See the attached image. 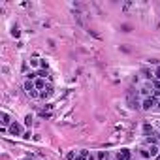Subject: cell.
Masks as SVG:
<instances>
[{"mask_svg": "<svg viewBox=\"0 0 160 160\" xmlns=\"http://www.w3.org/2000/svg\"><path fill=\"white\" fill-rule=\"evenodd\" d=\"M154 106H156V98H154V96H149V98H145V100H143V104H141V107H143L145 111L153 109Z\"/></svg>", "mask_w": 160, "mask_h": 160, "instance_id": "obj_3", "label": "cell"}, {"mask_svg": "<svg viewBox=\"0 0 160 160\" xmlns=\"http://www.w3.org/2000/svg\"><path fill=\"white\" fill-rule=\"evenodd\" d=\"M40 64H41V62H40L38 58H30V66H34V68H38Z\"/></svg>", "mask_w": 160, "mask_h": 160, "instance_id": "obj_10", "label": "cell"}, {"mask_svg": "<svg viewBox=\"0 0 160 160\" xmlns=\"http://www.w3.org/2000/svg\"><path fill=\"white\" fill-rule=\"evenodd\" d=\"M154 79H158V81H160V66L154 70Z\"/></svg>", "mask_w": 160, "mask_h": 160, "instance_id": "obj_12", "label": "cell"}, {"mask_svg": "<svg viewBox=\"0 0 160 160\" xmlns=\"http://www.w3.org/2000/svg\"><path fill=\"white\" fill-rule=\"evenodd\" d=\"M51 94H53V87H51V85H47V87H45L41 93H40V98H49Z\"/></svg>", "mask_w": 160, "mask_h": 160, "instance_id": "obj_7", "label": "cell"}, {"mask_svg": "<svg viewBox=\"0 0 160 160\" xmlns=\"http://www.w3.org/2000/svg\"><path fill=\"white\" fill-rule=\"evenodd\" d=\"M132 158V153L128 151V149H121V151H117V160H130Z\"/></svg>", "mask_w": 160, "mask_h": 160, "instance_id": "obj_4", "label": "cell"}, {"mask_svg": "<svg viewBox=\"0 0 160 160\" xmlns=\"http://www.w3.org/2000/svg\"><path fill=\"white\" fill-rule=\"evenodd\" d=\"M25 90H27V94H28V96H40V93L36 90L34 81H30V79H27V81H25Z\"/></svg>", "mask_w": 160, "mask_h": 160, "instance_id": "obj_1", "label": "cell"}, {"mask_svg": "<svg viewBox=\"0 0 160 160\" xmlns=\"http://www.w3.org/2000/svg\"><path fill=\"white\" fill-rule=\"evenodd\" d=\"M153 87H154V89H158V90H160V81H158V79H153Z\"/></svg>", "mask_w": 160, "mask_h": 160, "instance_id": "obj_13", "label": "cell"}, {"mask_svg": "<svg viewBox=\"0 0 160 160\" xmlns=\"http://www.w3.org/2000/svg\"><path fill=\"white\" fill-rule=\"evenodd\" d=\"M140 154H141L143 158H151V154H149V151H147V149H141V153H140Z\"/></svg>", "mask_w": 160, "mask_h": 160, "instance_id": "obj_11", "label": "cell"}, {"mask_svg": "<svg viewBox=\"0 0 160 160\" xmlns=\"http://www.w3.org/2000/svg\"><path fill=\"white\" fill-rule=\"evenodd\" d=\"M34 85H36V90H40V93H41L45 87H47V85H45V79H43V77H38V79L34 81Z\"/></svg>", "mask_w": 160, "mask_h": 160, "instance_id": "obj_8", "label": "cell"}, {"mask_svg": "<svg viewBox=\"0 0 160 160\" xmlns=\"http://www.w3.org/2000/svg\"><path fill=\"white\" fill-rule=\"evenodd\" d=\"M158 153H160V145H158Z\"/></svg>", "mask_w": 160, "mask_h": 160, "instance_id": "obj_16", "label": "cell"}, {"mask_svg": "<svg viewBox=\"0 0 160 160\" xmlns=\"http://www.w3.org/2000/svg\"><path fill=\"white\" fill-rule=\"evenodd\" d=\"M151 93H154V90H153V85H149V83H145V85L141 87V94H143L145 98H149V96H151Z\"/></svg>", "mask_w": 160, "mask_h": 160, "instance_id": "obj_6", "label": "cell"}, {"mask_svg": "<svg viewBox=\"0 0 160 160\" xmlns=\"http://www.w3.org/2000/svg\"><path fill=\"white\" fill-rule=\"evenodd\" d=\"M158 138H160V134H158Z\"/></svg>", "mask_w": 160, "mask_h": 160, "instance_id": "obj_18", "label": "cell"}, {"mask_svg": "<svg viewBox=\"0 0 160 160\" xmlns=\"http://www.w3.org/2000/svg\"><path fill=\"white\" fill-rule=\"evenodd\" d=\"M0 119H2V121H0V123H2V124H4V128H6V126H10V124L13 123V121H11V117L8 115V113H6V111H2V113H0Z\"/></svg>", "mask_w": 160, "mask_h": 160, "instance_id": "obj_5", "label": "cell"}, {"mask_svg": "<svg viewBox=\"0 0 160 160\" xmlns=\"http://www.w3.org/2000/svg\"><path fill=\"white\" fill-rule=\"evenodd\" d=\"M158 107H160V102H158Z\"/></svg>", "mask_w": 160, "mask_h": 160, "instance_id": "obj_17", "label": "cell"}, {"mask_svg": "<svg viewBox=\"0 0 160 160\" xmlns=\"http://www.w3.org/2000/svg\"><path fill=\"white\" fill-rule=\"evenodd\" d=\"M76 160H85V156H79V158H76Z\"/></svg>", "mask_w": 160, "mask_h": 160, "instance_id": "obj_15", "label": "cell"}, {"mask_svg": "<svg viewBox=\"0 0 160 160\" xmlns=\"http://www.w3.org/2000/svg\"><path fill=\"white\" fill-rule=\"evenodd\" d=\"M143 130H145V134H149V132H153V126H149V124H145V126H143Z\"/></svg>", "mask_w": 160, "mask_h": 160, "instance_id": "obj_14", "label": "cell"}, {"mask_svg": "<svg viewBox=\"0 0 160 160\" xmlns=\"http://www.w3.org/2000/svg\"><path fill=\"white\" fill-rule=\"evenodd\" d=\"M147 151H149V154H151V158L158 154V147H156V145H151V143H149V147H147Z\"/></svg>", "mask_w": 160, "mask_h": 160, "instance_id": "obj_9", "label": "cell"}, {"mask_svg": "<svg viewBox=\"0 0 160 160\" xmlns=\"http://www.w3.org/2000/svg\"><path fill=\"white\" fill-rule=\"evenodd\" d=\"M8 132H10L11 136H23V126H21L19 123H15V121H13V123L8 126Z\"/></svg>", "mask_w": 160, "mask_h": 160, "instance_id": "obj_2", "label": "cell"}]
</instances>
